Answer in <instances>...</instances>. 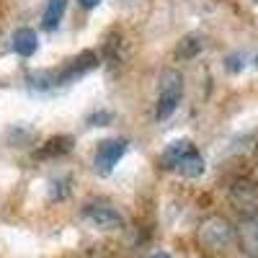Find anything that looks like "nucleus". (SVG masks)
I'll list each match as a JSON object with an SVG mask.
<instances>
[{"mask_svg": "<svg viewBox=\"0 0 258 258\" xmlns=\"http://www.w3.org/2000/svg\"><path fill=\"white\" fill-rule=\"evenodd\" d=\"M255 3H258V0H255Z\"/></svg>", "mask_w": 258, "mask_h": 258, "instance_id": "dca6fc26", "label": "nucleus"}, {"mask_svg": "<svg viewBox=\"0 0 258 258\" xmlns=\"http://www.w3.org/2000/svg\"><path fill=\"white\" fill-rule=\"evenodd\" d=\"M70 142H73L70 137H54V140L47 142V147L39 150V155H44V158H47V155H54V153L62 155V153H68V150H70Z\"/></svg>", "mask_w": 258, "mask_h": 258, "instance_id": "9b49d317", "label": "nucleus"}, {"mask_svg": "<svg viewBox=\"0 0 258 258\" xmlns=\"http://www.w3.org/2000/svg\"><path fill=\"white\" fill-rule=\"evenodd\" d=\"M39 49V34L34 29H16L13 31V52L21 57H31Z\"/></svg>", "mask_w": 258, "mask_h": 258, "instance_id": "423d86ee", "label": "nucleus"}, {"mask_svg": "<svg viewBox=\"0 0 258 258\" xmlns=\"http://www.w3.org/2000/svg\"><path fill=\"white\" fill-rule=\"evenodd\" d=\"M235 238H238V232L225 217H207L199 227V243L212 253L227 250L235 243Z\"/></svg>", "mask_w": 258, "mask_h": 258, "instance_id": "f03ea898", "label": "nucleus"}, {"mask_svg": "<svg viewBox=\"0 0 258 258\" xmlns=\"http://www.w3.org/2000/svg\"><path fill=\"white\" fill-rule=\"evenodd\" d=\"M64 8H68V0H47L44 16H41V26L47 31H54L59 26L62 16H64Z\"/></svg>", "mask_w": 258, "mask_h": 258, "instance_id": "9d476101", "label": "nucleus"}, {"mask_svg": "<svg viewBox=\"0 0 258 258\" xmlns=\"http://www.w3.org/2000/svg\"><path fill=\"white\" fill-rule=\"evenodd\" d=\"M98 3H101V0H80V6H83V8H96Z\"/></svg>", "mask_w": 258, "mask_h": 258, "instance_id": "ddd939ff", "label": "nucleus"}, {"mask_svg": "<svg viewBox=\"0 0 258 258\" xmlns=\"http://www.w3.org/2000/svg\"><path fill=\"white\" fill-rule=\"evenodd\" d=\"M199 49H204V39H202V36H197V34H191V36H186V39L181 41L178 54H181V57H194Z\"/></svg>", "mask_w": 258, "mask_h": 258, "instance_id": "f8f14e48", "label": "nucleus"}, {"mask_svg": "<svg viewBox=\"0 0 258 258\" xmlns=\"http://www.w3.org/2000/svg\"><path fill=\"white\" fill-rule=\"evenodd\" d=\"M147 258H173L170 253H165V250H158V253H150Z\"/></svg>", "mask_w": 258, "mask_h": 258, "instance_id": "4468645a", "label": "nucleus"}, {"mask_svg": "<svg viewBox=\"0 0 258 258\" xmlns=\"http://www.w3.org/2000/svg\"><path fill=\"white\" fill-rule=\"evenodd\" d=\"M6 142L11 145V147H29V145H34L36 142V129L31 126V124H13L11 129H8V135H6Z\"/></svg>", "mask_w": 258, "mask_h": 258, "instance_id": "0eeeda50", "label": "nucleus"}, {"mask_svg": "<svg viewBox=\"0 0 258 258\" xmlns=\"http://www.w3.org/2000/svg\"><path fill=\"white\" fill-rule=\"evenodd\" d=\"M191 150H197L191 140H176V142H170V145L163 150V155H160V158H163L165 168H176V165L181 163V158H186Z\"/></svg>", "mask_w": 258, "mask_h": 258, "instance_id": "1a4fd4ad", "label": "nucleus"}, {"mask_svg": "<svg viewBox=\"0 0 258 258\" xmlns=\"http://www.w3.org/2000/svg\"><path fill=\"white\" fill-rule=\"evenodd\" d=\"M173 170H178L183 178H199V176H204L207 163H204V158L197 153V150H191L186 158H181V163H178Z\"/></svg>", "mask_w": 258, "mask_h": 258, "instance_id": "6e6552de", "label": "nucleus"}, {"mask_svg": "<svg viewBox=\"0 0 258 258\" xmlns=\"http://www.w3.org/2000/svg\"><path fill=\"white\" fill-rule=\"evenodd\" d=\"M83 217L88 220L96 230H103V232H111V230H121L124 227L121 212L114 209L111 204H88L83 209Z\"/></svg>", "mask_w": 258, "mask_h": 258, "instance_id": "7ed1b4c3", "label": "nucleus"}, {"mask_svg": "<svg viewBox=\"0 0 258 258\" xmlns=\"http://www.w3.org/2000/svg\"><path fill=\"white\" fill-rule=\"evenodd\" d=\"M183 98V75L178 70H165L158 80V101H155V116L168 119L178 109Z\"/></svg>", "mask_w": 258, "mask_h": 258, "instance_id": "f257e3e1", "label": "nucleus"}, {"mask_svg": "<svg viewBox=\"0 0 258 258\" xmlns=\"http://www.w3.org/2000/svg\"><path fill=\"white\" fill-rule=\"evenodd\" d=\"M255 64H258V57H255Z\"/></svg>", "mask_w": 258, "mask_h": 258, "instance_id": "2eb2a0df", "label": "nucleus"}, {"mask_svg": "<svg viewBox=\"0 0 258 258\" xmlns=\"http://www.w3.org/2000/svg\"><path fill=\"white\" fill-rule=\"evenodd\" d=\"M124 153H126V140H106V142H101L98 145V150H96V158H93V165H96V173H101V176H109L111 170H114V165L124 158Z\"/></svg>", "mask_w": 258, "mask_h": 258, "instance_id": "20e7f679", "label": "nucleus"}, {"mask_svg": "<svg viewBox=\"0 0 258 258\" xmlns=\"http://www.w3.org/2000/svg\"><path fill=\"white\" fill-rule=\"evenodd\" d=\"M238 240L243 245V250L253 258H258V214H253V217H248L240 230H238Z\"/></svg>", "mask_w": 258, "mask_h": 258, "instance_id": "39448f33", "label": "nucleus"}]
</instances>
